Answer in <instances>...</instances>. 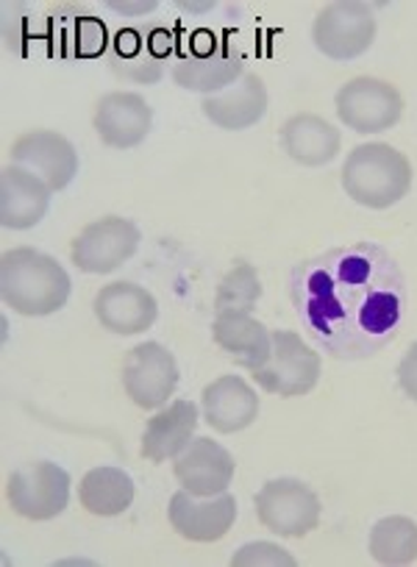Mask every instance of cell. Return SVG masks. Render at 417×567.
I'll use <instances>...</instances> for the list:
<instances>
[{
    "label": "cell",
    "instance_id": "1",
    "mask_svg": "<svg viewBox=\"0 0 417 567\" xmlns=\"http://www.w3.org/2000/svg\"><path fill=\"white\" fill-rule=\"evenodd\" d=\"M301 323L328 357L356 362L382 353L404 323L406 276L376 243H354L304 259L289 278Z\"/></svg>",
    "mask_w": 417,
    "mask_h": 567
},
{
    "label": "cell",
    "instance_id": "2",
    "mask_svg": "<svg viewBox=\"0 0 417 567\" xmlns=\"http://www.w3.org/2000/svg\"><path fill=\"white\" fill-rule=\"evenodd\" d=\"M73 281L53 256L37 248H12L0 256V296L23 318H48L68 303Z\"/></svg>",
    "mask_w": 417,
    "mask_h": 567
},
{
    "label": "cell",
    "instance_id": "3",
    "mask_svg": "<svg viewBox=\"0 0 417 567\" xmlns=\"http://www.w3.org/2000/svg\"><path fill=\"white\" fill-rule=\"evenodd\" d=\"M343 189L367 209H389L411 189V165L387 142H365L343 165Z\"/></svg>",
    "mask_w": 417,
    "mask_h": 567
},
{
    "label": "cell",
    "instance_id": "4",
    "mask_svg": "<svg viewBox=\"0 0 417 567\" xmlns=\"http://www.w3.org/2000/svg\"><path fill=\"white\" fill-rule=\"evenodd\" d=\"M7 501L26 520H53L70 504V473L53 462H31L7 476Z\"/></svg>",
    "mask_w": 417,
    "mask_h": 567
},
{
    "label": "cell",
    "instance_id": "5",
    "mask_svg": "<svg viewBox=\"0 0 417 567\" xmlns=\"http://www.w3.org/2000/svg\"><path fill=\"white\" fill-rule=\"evenodd\" d=\"M251 379L271 395H306L321 379V357L295 331H273V353Z\"/></svg>",
    "mask_w": 417,
    "mask_h": 567
},
{
    "label": "cell",
    "instance_id": "6",
    "mask_svg": "<svg viewBox=\"0 0 417 567\" xmlns=\"http://www.w3.org/2000/svg\"><path fill=\"white\" fill-rule=\"evenodd\" d=\"M256 517L278 537H306L321 523V501L298 478H273L256 493Z\"/></svg>",
    "mask_w": 417,
    "mask_h": 567
},
{
    "label": "cell",
    "instance_id": "7",
    "mask_svg": "<svg viewBox=\"0 0 417 567\" xmlns=\"http://www.w3.org/2000/svg\"><path fill=\"white\" fill-rule=\"evenodd\" d=\"M140 228L131 220L118 215L101 217L79 231L70 245V259L81 272L106 276V272L123 267L140 248Z\"/></svg>",
    "mask_w": 417,
    "mask_h": 567
},
{
    "label": "cell",
    "instance_id": "8",
    "mask_svg": "<svg viewBox=\"0 0 417 567\" xmlns=\"http://www.w3.org/2000/svg\"><path fill=\"white\" fill-rule=\"evenodd\" d=\"M339 120L356 134H382L404 114V97L393 84L373 75H359L339 86L334 97Z\"/></svg>",
    "mask_w": 417,
    "mask_h": 567
},
{
    "label": "cell",
    "instance_id": "9",
    "mask_svg": "<svg viewBox=\"0 0 417 567\" xmlns=\"http://www.w3.org/2000/svg\"><path fill=\"white\" fill-rule=\"evenodd\" d=\"M312 40L323 56L350 62L376 42V18L365 3H328L312 23Z\"/></svg>",
    "mask_w": 417,
    "mask_h": 567
},
{
    "label": "cell",
    "instance_id": "10",
    "mask_svg": "<svg viewBox=\"0 0 417 567\" xmlns=\"http://www.w3.org/2000/svg\"><path fill=\"white\" fill-rule=\"evenodd\" d=\"M179 362L159 342L131 348L123 362V390L140 409H162L179 386Z\"/></svg>",
    "mask_w": 417,
    "mask_h": 567
},
{
    "label": "cell",
    "instance_id": "11",
    "mask_svg": "<svg viewBox=\"0 0 417 567\" xmlns=\"http://www.w3.org/2000/svg\"><path fill=\"white\" fill-rule=\"evenodd\" d=\"M112 40L101 18L75 3H62L45 12V56L95 59L109 51Z\"/></svg>",
    "mask_w": 417,
    "mask_h": 567
},
{
    "label": "cell",
    "instance_id": "12",
    "mask_svg": "<svg viewBox=\"0 0 417 567\" xmlns=\"http://www.w3.org/2000/svg\"><path fill=\"white\" fill-rule=\"evenodd\" d=\"M9 159L12 165L40 176L51 187V193H62L79 173V154H75L73 142L48 128L20 134L9 145Z\"/></svg>",
    "mask_w": 417,
    "mask_h": 567
},
{
    "label": "cell",
    "instance_id": "13",
    "mask_svg": "<svg viewBox=\"0 0 417 567\" xmlns=\"http://www.w3.org/2000/svg\"><path fill=\"white\" fill-rule=\"evenodd\" d=\"M167 520L173 532L190 543H217L237 520V501L228 493L201 498L181 489L170 498Z\"/></svg>",
    "mask_w": 417,
    "mask_h": 567
},
{
    "label": "cell",
    "instance_id": "14",
    "mask_svg": "<svg viewBox=\"0 0 417 567\" xmlns=\"http://www.w3.org/2000/svg\"><path fill=\"white\" fill-rule=\"evenodd\" d=\"M92 125L103 145L118 151L136 148L153 128V109L136 92H106L95 103Z\"/></svg>",
    "mask_w": 417,
    "mask_h": 567
},
{
    "label": "cell",
    "instance_id": "15",
    "mask_svg": "<svg viewBox=\"0 0 417 567\" xmlns=\"http://www.w3.org/2000/svg\"><path fill=\"white\" fill-rule=\"evenodd\" d=\"M234 471H237L234 456L221 443L208 437L192 440L173 460L175 482L181 484V489L201 495V498L226 493L234 478Z\"/></svg>",
    "mask_w": 417,
    "mask_h": 567
},
{
    "label": "cell",
    "instance_id": "16",
    "mask_svg": "<svg viewBox=\"0 0 417 567\" xmlns=\"http://www.w3.org/2000/svg\"><path fill=\"white\" fill-rule=\"evenodd\" d=\"M95 318L106 331L120 337L145 334L159 318V303L145 287L131 281L106 284L95 296Z\"/></svg>",
    "mask_w": 417,
    "mask_h": 567
},
{
    "label": "cell",
    "instance_id": "17",
    "mask_svg": "<svg viewBox=\"0 0 417 567\" xmlns=\"http://www.w3.org/2000/svg\"><path fill=\"white\" fill-rule=\"evenodd\" d=\"M51 206V187L26 167L3 165L0 171V223L12 231L40 226Z\"/></svg>",
    "mask_w": 417,
    "mask_h": 567
},
{
    "label": "cell",
    "instance_id": "18",
    "mask_svg": "<svg viewBox=\"0 0 417 567\" xmlns=\"http://www.w3.org/2000/svg\"><path fill=\"white\" fill-rule=\"evenodd\" d=\"M203 420L217 434H237L260 417V395L240 375H221L203 390Z\"/></svg>",
    "mask_w": 417,
    "mask_h": 567
},
{
    "label": "cell",
    "instance_id": "19",
    "mask_svg": "<svg viewBox=\"0 0 417 567\" xmlns=\"http://www.w3.org/2000/svg\"><path fill=\"white\" fill-rule=\"evenodd\" d=\"M267 84L262 75L245 73L228 90L203 97L201 109L208 123L223 131H245L267 114Z\"/></svg>",
    "mask_w": 417,
    "mask_h": 567
},
{
    "label": "cell",
    "instance_id": "20",
    "mask_svg": "<svg viewBox=\"0 0 417 567\" xmlns=\"http://www.w3.org/2000/svg\"><path fill=\"white\" fill-rule=\"evenodd\" d=\"M245 75L243 53L234 45L223 42V45H212L208 51L195 53V56L181 59L173 68V81L181 90L203 92V95H217V92L228 90L234 81Z\"/></svg>",
    "mask_w": 417,
    "mask_h": 567
},
{
    "label": "cell",
    "instance_id": "21",
    "mask_svg": "<svg viewBox=\"0 0 417 567\" xmlns=\"http://www.w3.org/2000/svg\"><path fill=\"white\" fill-rule=\"evenodd\" d=\"M197 429V409L192 401H173L148 420L140 454L148 462L175 460L192 443Z\"/></svg>",
    "mask_w": 417,
    "mask_h": 567
},
{
    "label": "cell",
    "instance_id": "22",
    "mask_svg": "<svg viewBox=\"0 0 417 567\" xmlns=\"http://www.w3.org/2000/svg\"><path fill=\"white\" fill-rule=\"evenodd\" d=\"M212 337L248 373L262 368L273 353V334L251 312H217Z\"/></svg>",
    "mask_w": 417,
    "mask_h": 567
},
{
    "label": "cell",
    "instance_id": "23",
    "mask_svg": "<svg viewBox=\"0 0 417 567\" xmlns=\"http://www.w3.org/2000/svg\"><path fill=\"white\" fill-rule=\"evenodd\" d=\"M339 131L321 114H293L282 128V148L304 167H323L337 159Z\"/></svg>",
    "mask_w": 417,
    "mask_h": 567
},
{
    "label": "cell",
    "instance_id": "24",
    "mask_svg": "<svg viewBox=\"0 0 417 567\" xmlns=\"http://www.w3.org/2000/svg\"><path fill=\"white\" fill-rule=\"evenodd\" d=\"M106 62L118 79L129 84H156L164 73L162 59L151 48V31L123 29L106 51Z\"/></svg>",
    "mask_w": 417,
    "mask_h": 567
},
{
    "label": "cell",
    "instance_id": "25",
    "mask_svg": "<svg viewBox=\"0 0 417 567\" xmlns=\"http://www.w3.org/2000/svg\"><path fill=\"white\" fill-rule=\"evenodd\" d=\"M134 478L120 467H92L79 484L81 506L95 517L123 515L134 504Z\"/></svg>",
    "mask_w": 417,
    "mask_h": 567
},
{
    "label": "cell",
    "instance_id": "26",
    "mask_svg": "<svg viewBox=\"0 0 417 567\" xmlns=\"http://www.w3.org/2000/svg\"><path fill=\"white\" fill-rule=\"evenodd\" d=\"M370 556L378 565L404 567L417 561V523L404 515L382 517L370 532Z\"/></svg>",
    "mask_w": 417,
    "mask_h": 567
},
{
    "label": "cell",
    "instance_id": "27",
    "mask_svg": "<svg viewBox=\"0 0 417 567\" xmlns=\"http://www.w3.org/2000/svg\"><path fill=\"white\" fill-rule=\"evenodd\" d=\"M262 298V281L260 272L248 261H240L217 287L215 309L217 312H254L256 303Z\"/></svg>",
    "mask_w": 417,
    "mask_h": 567
},
{
    "label": "cell",
    "instance_id": "28",
    "mask_svg": "<svg viewBox=\"0 0 417 567\" xmlns=\"http://www.w3.org/2000/svg\"><path fill=\"white\" fill-rule=\"evenodd\" d=\"M3 40L18 56H45V14H26V7H18V20L3 12Z\"/></svg>",
    "mask_w": 417,
    "mask_h": 567
},
{
    "label": "cell",
    "instance_id": "29",
    "mask_svg": "<svg viewBox=\"0 0 417 567\" xmlns=\"http://www.w3.org/2000/svg\"><path fill=\"white\" fill-rule=\"evenodd\" d=\"M234 567H295L293 554L276 543H248L232 556Z\"/></svg>",
    "mask_w": 417,
    "mask_h": 567
},
{
    "label": "cell",
    "instance_id": "30",
    "mask_svg": "<svg viewBox=\"0 0 417 567\" xmlns=\"http://www.w3.org/2000/svg\"><path fill=\"white\" fill-rule=\"evenodd\" d=\"M398 384L400 390H404V395L417 403V342L415 346H409V351H406L404 359H400Z\"/></svg>",
    "mask_w": 417,
    "mask_h": 567
},
{
    "label": "cell",
    "instance_id": "31",
    "mask_svg": "<svg viewBox=\"0 0 417 567\" xmlns=\"http://www.w3.org/2000/svg\"><path fill=\"white\" fill-rule=\"evenodd\" d=\"M151 48H153V53H156V56L164 62V59L173 53V37H170V31L153 29L151 31Z\"/></svg>",
    "mask_w": 417,
    "mask_h": 567
},
{
    "label": "cell",
    "instance_id": "32",
    "mask_svg": "<svg viewBox=\"0 0 417 567\" xmlns=\"http://www.w3.org/2000/svg\"><path fill=\"white\" fill-rule=\"evenodd\" d=\"M159 3H109V9H114L118 14H151Z\"/></svg>",
    "mask_w": 417,
    "mask_h": 567
},
{
    "label": "cell",
    "instance_id": "33",
    "mask_svg": "<svg viewBox=\"0 0 417 567\" xmlns=\"http://www.w3.org/2000/svg\"><path fill=\"white\" fill-rule=\"evenodd\" d=\"M184 12H203V9H212V3H179Z\"/></svg>",
    "mask_w": 417,
    "mask_h": 567
}]
</instances>
